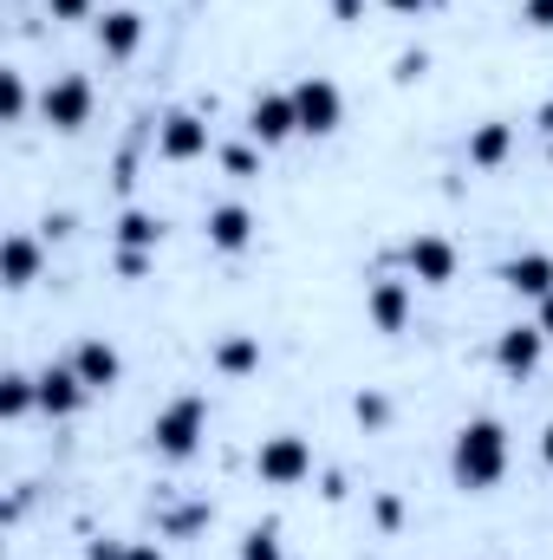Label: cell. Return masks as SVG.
<instances>
[{
  "instance_id": "1",
  "label": "cell",
  "mask_w": 553,
  "mask_h": 560,
  "mask_svg": "<svg viewBox=\"0 0 553 560\" xmlns=\"http://www.w3.org/2000/svg\"><path fill=\"white\" fill-rule=\"evenodd\" d=\"M508 423L502 418H469L456 430V443H449V476H456V489H469V495H482V489H495L502 476H508Z\"/></svg>"
},
{
  "instance_id": "2",
  "label": "cell",
  "mask_w": 553,
  "mask_h": 560,
  "mask_svg": "<svg viewBox=\"0 0 553 560\" xmlns=\"http://www.w3.org/2000/svg\"><path fill=\"white\" fill-rule=\"evenodd\" d=\"M202 436H209V398H196V392L169 398V405L150 418V450H156L163 463H189V456L202 450Z\"/></svg>"
},
{
  "instance_id": "3",
  "label": "cell",
  "mask_w": 553,
  "mask_h": 560,
  "mask_svg": "<svg viewBox=\"0 0 553 560\" xmlns=\"http://www.w3.org/2000/svg\"><path fill=\"white\" fill-rule=\"evenodd\" d=\"M255 476H261L268 489H299V482L313 476V443L293 436V430L261 436V450H255Z\"/></svg>"
},
{
  "instance_id": "4",
  "label": "cell",
  "mask_w": 553,
  "mask_h": 560,
  "mask_svg": "<svg viewBox=\"0 0 553 560\" xmlns=\"http://www.w3.org/2000/svg\"><path fill=\"white\" fill-rule=\"evenodd\" d=\"M286 92H293V112H299V138H332V131L345 125V92H339L332 79L306 72V79L286 85Z\"/></svg>"
},
{
  "instance_id": "5",
  "label": "cell",
  "mask_w": 553,
  "mask_h": 560,
  "mask_svg": "<svg viewBox=\"0 0 553 560\" xmlns=\"http://www.w3.org/2000/svg\"><path fill=\"white\" fill-rule=\"evenodd\" d=\"M92 112H98V92H92L85 72H66V79H52V85L39 92V118H46L52 131H85Z\"/></svg>"
},
{
  "instance_id": "6",
  "label": "cell",
  "mask_w": 553,
  "mask_h": 560,
  "mask_svg": "<svg viewBox=\"0 0 553 560\" xmlns=\"http://www.w3.org/2000/svg\"><path fill=\"white\" fill-rule=\"evenodd\" d=\"M541 359H548V332L541 326H502L495 332V372L502 378H534L541 372Z\"/></svg>"
},
{
  "instance_id": "7",
  "label": "cell",
  "mask_w": 553,
  "mask_h": 560,
  "mask_svg": "<svg viewBox=\"0 0 553 560\" xmlns=\"http://www.w3.org/2000/svg\"><path fill=\"white\" fill-rule=\"evenodd\" d=\"M456 261H462V255H456L449 235H430V229H423V235L404 242V268H411L416 287H449V280H456Z\"/></svg>"
},
{
  "instance_id": "8",
  "label": "cell",
  "mask_w": 553,
  "mask_h": 560,
  "mask_svg": "<svg viewBox=\"0 0 553 560\" xmlns=\"http://www.w3.org/2000/svg\"><path fill=\"white\" fill-rule=\"evenodd\" d=\"M156 156L163 163H202L209 156V125L196 112H163L156 118Z\"/></svg>"
},
{
  "instance_id": "9",
  "label": "cell",
  "mask_w": 553,
  "mask_h": 560,
  "mask_svg": "<svg viewBox=\"0 0 553 560\" xmlns=\"http://www.w3.org/2000/svg\"><path fill=\"white\" fill-rule=\"evenodd\" d=\"M248 138L261 143V150H274V143H286V138H299L293 92H255V105H248Z\"/></svg>"
},
{
  "instance_id": "10",
  "label": "cell",
  "mask_w": 553,
  "mask_h": 560,
  "mask_svg": "<svg viewBox=\"0 0 553 560\" xmlns=\"http://www.w3.org/2000/svg\"><path fill=\"white\" fill-rule=\"evenodd\" d=\"M85 398H92V385L79 378V365H72V359L39 372V411H46V418H79V411H85Z\"/></svg>"
},
{
  "instance_id": "11",
  "label": "cell",
  "mask_w": 553,
  "mask_h": 560,
  "mask_svg": "<svg viewBox=\"0 0 553 560\" xmlns=\"http://www.w3.org/2000/svg\"><path fill=\"white\" fill-rule=\"evenodd\" d=\"M255 229H261V222H255L248 202H215V209H209V248H215V255H248V248H255Z\"/></svg>"
},
{
  "instance_id": "12",
  "label": "cell",
  "mask_w": 553,
  "mask_h": 560,
  "mask_svg": "<svg viewBox=\"0 0 553 560\" xmlns=\"http://www.w3.org/2000/svg\"><path fill=\"white\" fill-rule=\"evenodd\" d=\"M72 365H79V378H85L92 392H111V385L125 378V359H118V346H111L105 332H92V339H79V352H72Z\"/></svg>"
},
{
  "instance_id": "13",
  "label": "cell",
  "mask_w": 553,
  "mask_h": 560,
  "mask_svg": "<svg viewBox=\"0 0 553 560\" xmlns=\"http://www.w3.org/2000/svg\"><path fill=\"white\" fill-rule=\"evenodd\" d=\"M92 33H98V52H105V59H131L143 46V13L138 7H111V13H98Z\"/></svg>"
},
{
  "instance_id": "14",
  "label": "cell",
  "mask_w": 553,
  "mask_h": 560,
  "mask_svg": "<svg viewBox=\"0 0 553 560\" xmlns=\"http://www.w3.org/2000/svg\"><path fill=\"white\" fill-rule=\"evenodd\" d=\"M365 313H372L378 332H404L411 326V280H372Z\"/></svg>"
},
{
  "instance_id": "15",
  "label": "cell",
  "mask_w": 553,
  "mask_h": 560,
  "mask_svg": "<svg viewBox=\"0 0 553 560\" xmlns=\"http://www.w3.org/2000/svg\"><path fill=\"white\" fill-rule=\"evenodd\" d=\"M502 287H508V293H521V300H548V293H553V255L528 248V255L502 261Z\"/></svg>"
},
{
  "instance_id": "16",
  "label": "cell",
  "mask_w": 553,
  "mask_h": 560,
  "mask_svg": "<svg viewBox=\"0 0 553 560\" xmlns=\"http://www.w3.org/2000/svg\"><path fill=\"white\" fill-rule=\"evenodd\" d=\"M46 268V248H39V235H7V255H0V280L13 287V293H26L33 280Z\"/></svg>"
},
{
  "instance_id": "17",
  "label": "cell",
  "mask_w": 553,
  "mask_h": 560,
  "mask_svg": "<svg viewBox=\"0 0 553 560\" xmlns=\"http://www.w3.org/2000/svg\"><path fill=\"white\" fill-rule=\"evenodd\" d=\"M508 150H515V125H508V118H489V125L469 131V163H475V170H502Z\"/></svg>"
},
{
  "instance_id": "18",
  "label": "cell",
  "mask_w": 553,
  "mask_h": 560,
  "mask_svg": "<svg viewBox=\"0 0 553 560\" xmlns=\"http://www.w3.org/2000/svg\"><path fill=\"white\" fill-rule=\"evenodd\" d=\"M156 248H163V215L125 209L118 215V255H156Z\"/></svg>"
},
{
  "instance_id": "19",
  "label": "cell",
  "mask_w": 553,
  "mask_h": 560,
  "mask_svg": "<svg viewBox=\"0 0 553 560\" xmlns=\"http://www.w3.org/2000/svg\"><path fill=\"white\" fill-rule=\"evenodd\" d=\"M215 372H222V378H248V372H261V339H255V332H228V339H215Z\"/></svg>"
},
{
  "instance_id": "20",
  "label": "cell",
  "mask_w": 553,
  "mask_h": 560,
  "mask_svg": "<svg viewBox=\"0 0 553 560\" xmlns=\"http://www.w3.org/2000/svg\"><path fill=\"white\" fill-rule=\"evenodd\" d=\"M26 411H39V378H26V372H7V378H0V418L20 423Z\"/></svg>"
},
{
  "instance_id": "21",
  "label": "cell",
  "mask_w": 553,
  "mask_h": 560,
  "mask_svg": "<svg viewBox=\"0 0 553 560\" xmlns=\"http://www.w3.org/2000/svg\"><path fill=\"white\" fill-rule=\"evenodd\" d=\"M33 112V92H26V72H0V118L20 125Z\"/></svg>"
},
{
  "instance_id": "22",
  "label": "cell",
  "mask_w": 553,
  "mask_h": 560,
  "mask_svg": "<svg viewBox=\"0 0 553 560\" xmlns=\"http://www.w3.org/2000/svg\"><path fill=\"white\" fill-rule=\"evenodd\" d=\"M352 418L365 423V430H385V423H391V398H385V392H358V398H352Z\"/></svg>"
},
{
  "instance_id": "23",
  "label": "cell",
  "mask_w": 553,
  "mask_h": 560,
  "mask_svg": "<svg viewBox=\"0 0 553 560\" xmlns=\"http://www.w3.org/2000/svg\"><path fill=\"white\" fill-rule=\"evenodd\" d=\"M202 522H209V502H189V509H169V515H163V535L183 541V535H196Z\"/></svg>"
},
{
  "instance_id": "24",
  "label": "cell",
  "mask_w": 553,
  "mask_h": 560,
  "mask_svg": "<svg viewBox=\"0 0 553 560\" xmlns=\"http://www.w3.org/2000/svg\"><path fill=\"white\" fill-rule=\"evenodd\" d=\"M242 560H286L280 555V528H248L242 535Z\"/></svg>"
},
{
  "instance_id": "25",
  "label": "cell",
  "mask_w": 553,
  "mask_h": 560,
  "mask_svg": "<svg viewBox=\"0 0 553 560\" xmlns=\"http://www.w3.org/2000/svg\"><path fill=\"white\" fill-rule=\"evenodd\" d=\"M222 170H228V176H242V183H248V176H255V170H261V163H255V150H248V143H228V150H222Z\"/></svg>"
},
{
  "instance_id": "26",
  "label": "cell",
  "mask_w": 553,
  "mask_h": 560,
  "mask_svg": "<svg viewBox=\"0 0 553 560\" xmlns=\"http://www.w3.org/2000/svg\"><path fill=\"white\" fill-rule=\"evenodd\" d=\"M521 20H528L534 33H553V0H521Z\"/></svg>"
},
{
  "instance_id": "27",
  "label": "cell",
  "mask_w": 553,
  "mask_h": 560,
  "mask_svg": "<svg viewBox=\"0 0 553 560\" xmlns=\"http://www.w3.org/2000/svg\"><path fill=\"white\" fill-rule=\"evenodd\" d=\"M46 13H52V20H98L92 0H46Z\"/></svg>"
},
{
  "instance_id": "28",
  "label": "cell",
  "mask_w": 553,
  "mask_h": 560,
  "mask_svg": "<svg viewBox=\"0 0 553 560\" xmlns=\"http://www.w3.org/2000/svg\"><path fill=\"white\" fill-rule=\"evenodd\" d=\"M131 555V541H111V535H105V541H92V548H85V560H125Z\"/></svg>"
},
{
  "instance_id": "29",
  "label": "cell",
  "mask_w": 553,
  "mask_h": 560,
  "mask_svg": "<svg viewBox=\"0 0 553 560\" xmlns=\"http://www.w3.org/2000/svg\"><path fill=\"white\" fill-rule=\"evenodd\" d=\"M125 560H163V548H156V541H131V555Z\"/></svg>"
},
{
  "instance_id": "30",
  "label": "cell",
  "mask_w": 553,
  "mask_h": 560,
  "mask_svg": "<svg viewBox=\"0 0 553 560\" xmlns=\"http://www.w3.org/2000/svg\"><path fill=\"white\" fill-rule=\"evenodd\" d=\"M332 13H339V20H358V13H365V0H332Z\"/></svg>"
},
{
  "instance_id": "31",
  "label": "cell",
  "mask_w": 553,
  "mask_h": 560,
  "mask_svg": "<svg viewBox=\"0 0 553 560\" xmlns=\"http://www.w3.org/2000/svg\"><path fill=\"white\" fill-rule=\"evenodd\" d=\"M534 326H541V332H548V339H553V293H548V300H541V319H534Z\"/></svg>"
},
{
  "instance_id": "32",
  "label": "cell",
  "mask_w": 553,
  "mask_h": 560,
  "mask_svg": "<svg viewBox=\"0 0 553 560\" xmlns=\"http://www.w3.org/2000/svg\"><path fill=\"white\" fill-rule=\"evenodd\" d=\"M541 463H548V469H553V423H548V430H541Z\"/></svg>"
},
{
  "instance_id": "33",
  "label": "cell",
  "mask_w": 553,
  "mask_h": 560,
  "mask_svg": "<svg viewBox=\"0 0 553 560\" xmlns=\"http://www.w3.org/2000/svg\"><path fill=\"white\" fill-rule=\"evenodd\" d=\"M391 13H423V0H385Z\"/></svg>"
},
{
  "instance_id": "34",
  "label": "cell",
  "mask_w": 553,
  "mask_h": 560,
  "mask_svg": "<svg viewBox=\"0 0 553 560\" xmlns=\"http://www.w3.org/2000/svg\"><path fill=\"white\" fill-rule=\"evenodd\" d=\"M548 163H553V138H548Z\"/></svg>"
}]
</instances>
